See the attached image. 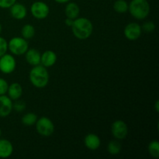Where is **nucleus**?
<instances>
[{"instance_id": "nucleus-6", "label": "nucleus", "mask_w": 159, "mask_h": 159, "mask_svg": "<svg viewBox=\"0 0 159 159\" xmlns=\"http://www.w3.org/2000/svg\"><path fill=\"white\" fill-rule=\"evenodd\" d=\"M30 12L34 18L37 20H43L49 15L50 8L44 2L37 1L31 5Z\"/></svg>"}, {"instance_id": "nucleus-22", "label": "nucleus", "mask_w": 159, "mask_h": 159, "mask_svg": "<svg viewBox=\"0 0 159 159\" xmlns=\"http://www.w3.org/2000/svg\"><path fill=\"white\" fill-rule=\"evenodd\" d=\"M148 150L151 156L154 158H159V142L157 140H154L149 143Z\"/></svg>"}, {"instance_id": "nucleus-23", "label": "nucleus", "mask_w": 159, "mask_h": 159, "mask_svg": "<svg viewBox=\"0 0 159 159\" xmlns=\"http://www.w3.org/2000/svg\"><path fill=\"white\" fill-rule=\"evenodd\" d=\"M26 107V102L23 100H20V99H16L15 103H12V108H13V110H16V112H19V113L25 110Z\"/></svg>"}, {"instance_id": "nucleus-18", "label": "nucleus", "mask_w": 159, "mask_h": 159, "mask_svg": "<svg viewBox=\"0 0 159 159\" xmlns=\"http://www.w3.org/2000/svg\"><path fill=\"white\" fill-rule=\"evenodd\" d=\"M121 150H122V145L119 141L113 140V141H110L107 145V152L112 155H119Z\"/></svg>"}, {"instance_id": "nucleus-16", "label": "nucleus", "mask_w": 159, "mask_h": 159, "mask_svg": "<svg viewBox=\"0 0 159 159\" xmlns=\"http://www.w3.org/2000/svg\"><path fill=\"white\" fill-rule=\"evenodd\" d=\"M7 93L8 96L12 100H16V99H20L23 95V87L20 83L13 82L8 87Z\"/></svg>"}, {"instance_id": "nucleus-26", "label": "nucleus", "mask_w": 159, "mask_h": 159, "mask_svg": "<svg viewBox=\"0 0 159 159\" xmlns=\"http://www.w3.org/2000/svg\"><path fill=\"white\" fill-rule=\"evenodd\" d=\"M8 87H9L8 82L2 78H0V96L6 95V93H7Z\"/></svg>"}, {"instance_id": "nucleus-12", "label": "nucleus", "mask_w": 159, "mask_h": 159, "mask_svg": "<svg viewBox=\"0 0 159 159\" xmlns=\"http://www.w3.org/2000/svg\"><path fill=\"white\" fill-rule=\"evenodd\" d=\"M57 54L54 51L48 50L45 51L43 54H41L40 57V65L44 66L45 68H51L53 65H55L57 61Z\"/></svg>"}, {"instance_id": "nucleus-32", "label": "nucleus", "mask_w": 159, "mask_h": 159, "mask_svg": "<svg viewBox=\"0 0 159 159\" xmlns=\"http://www.w3.org/2000/svg\"><path fill=\"white\" fill-rule=\"evenodd\" d=\"M2 135V130H1V128H0V137H1Z\"/></svg>"}, {"instance_id": "nucleus-2", "label": "nucleus", "mask_w": 159, "mask_h": 159, "mask_svg": "<svg viewBox=\"0 0 159 159\" xmlns=\"http://www.w3.org/2000/svg\"><path fill=\"white\" fill-rule=\"evenodd\" d=\"M29 79L34 87L43 89L46 87L49 82V73L47 68L43 65H36L33 66L30 71Z\"/></svg>"}, {"instance_id": "nucleus-24", "label": "nucleus", "mask_w": 159, "mask_h": 159, "mask_svg": "<svg viewBox=\"0 0 159 159\" xmlns=\"http://www.w3.org/2000/svg\"><path fill=\"white\" fill-rule=\"evenodd\" d=\"M141 29H142V30H144V32L152 33L155 30V23L152 21L146 22V23H144V24H143V26H141Z\"/></svg>"}, {"instance_id": "nucleus-4", "label": "nucleus", "mask_w": 159, "mask_h": 159, "mask_svg": "<svg viewBox=\"0 0 159 159\" xmlns=\"http://www.w3.org/2000/svg\"><path fill=\"white\" fill-rule=\"evenodd\" d=\"M29 49V43L22 37H12L8 42V50L14 55L20 56L24 54Z\"/></svg>"}, {"instance_id": "nucleus-8", "label": "nucleus", "mask_w": 159, "mask_h": 159, "mask_svg": "<svg viewBox=\"0 0 159 159\" xmlns=\"http://www.w3.org/2000/svg\"><path fill=\"white\" fill-rule=\"evenodd\" d=\"M111 132L116 140H123L128 134V127L124 121L118 120L112 124Z\"/></svg>"}, {"instance_id": "nucleus-11", "label": "nucleus", "mask_w": 159, "mask_h": 159, "mask_svg": "<svg viewBox=\"0 0 159 159\" xmlns=\"http://www.w3.org/2000/svg\"><path fill=\"white\" fill-rule=\"evenodd\" d=\"M9 12L12 18L16 20H23L27 15V9L26 6L22 3L15 2L10 8H9Z\"/></svg>"}, {"instance_id": "nucleus-27", "label": "nucleus", "mask_w": 159, "mask_h": 159, "mask_svg": "<svg viewBox=\"0 0 159 159\" xmlns=\"http://www.w3.org/2000/svg\"><path fill=\"white\" fill-rule=\"evenodd\" d=\"M16 0H0V8L2 9H9Z\"/></svg>"}, {"instance_id": "nucleus-21", "label": "nucleus", "mask_w": 159, "mask_h": 159, "mask_svg": "<svg viewBox=\"0 0 159 159\" xmlns=\"http://www.w3.org/2000/svg\"><path fill=\"white\" fill-rule=\"evenodd\" d=\"M113 9L118 13H125L128 11V3L125 0H116L113 3Z\"/></svg>"}, {"instance_id": "nucleus-29", "label": "nucleus", "mask_w": 159, "mask_h": 159, "mask_svg": "<svg viewBox=\"0 0 159 159\" xmlns=\"http://www.w3.org/2000/svg\"><path fill=\"white\" fill-rule=\"evenodd\" d=\"M54 1L57 3H60V4H64V3H68L71 0H54Z\"/></svg>"}, {"instance_id": "nucleus-20", "label": "nucleus", "mask_w": 159, "mask_h": 159, "mask_svg": "<svg viewBox=\"0 0 159 159\" xmlns=\"http://www.w3.org/2000/svg\"><path fill=\"white\" fill-rule=\"evenodd\" d=\"M37 116L34 113H27L25 115H23L22 117L21 121L22 124L25 126H33L36 124L37 120Z\"/></svg>"}, {"instance_id": "nucleus-10", "label": "nucleus", "mask_w": 159, "mask_h": 159, "mask_svg": "<svg viewBox=\"0 0 159 159\" xmlns=\"http://www.w3.org/2000/svg\"><path fill=\"white\" fill-rule=\"evenodd\" d=\"M12 99L6 95L0 96V117H6L12 113Z\"/></svg>"}, {"instance_id": "nucleus-30", "label": "nucleus", "mask_w": 159, "mask_h": 159, "mask_svg": "<svg viewBox=\"0 0 159 159\" xmlns=\"http://www.w3.org/2000/svg\"><path fill=\"white\" fill-rule=\"evenodd\" d=\"M158 105H159V101L157 100L156 102H155V110H156L157 113H158V112H159V107H158Z\"/></svg>"}, {"instance_id": "nucleus-19", "label": "nucleus", "mask_w": 159, "mask_h": 159, "mask_svg": "<svg viewBox=\"0 0 159 159\" xmlns=\"http://www.w3.org/2000/svg\"><path fill=\"white\" fill-rule=\"evenodd\" d=\"M21 35L26 40L33 38L35 35V28L31 24L24 25L21 29Z\"/></svg>"}, {"instance_id": "nucleus-28", "label": "nucleus", "mask_w": 159, "mask_h": 159, "mask_svg": "<svg viewBox=\"0 0 159 159\" xmlns=\"http://www.w3.org/2000/svg\"><path fill=\"white\" fill-rule=\"evenodd\" d=\"M73 22H74V20L68 18V17H66V19H65V25H66V26H68V27H71V26H72V24H73Z\"/></svg>"}, {"instance_id": "nucleus-31", "label": "nucleus", "mask_w": 159, "mask_h": 159, "mask_svg": "<svg viewBox=\"0 0 159 159\" xmlns=\"http://www.w3.org/2000/svg\"><path fill=\"white\" fill-rule=\"evenodd\" d=\"M1 32H2V25L1 23H0V34H1Z\"/></svg>"}, {"instance_id": "nucleus-15", "label": "nucleus", "mask_w": 159, "mask_h": 159, "mask_svg": "<svg viewBox=\"0 0 159 159\" xmlns=\"http://www.w3.org/2000/svg\"><path fill=\"white\" fill-rule=\"evenodd\" d=\"M13 153L12 144L7 139H0V158H7Z\"/></svg>"}, {"instance_id": "nucleus-17", "label": "nucleus", "mask_w": 159, "mask_h": 159, "mask_svg": "<svg viewBox=\"0 0 159 159\" xmlns=\"http://www.w3.org/2000/svg\"><path fill=\"white\" fill-rule=\"evenodd\" d=\"M65 13L66 15V17L72 20H75L78 18L80 13V8L79 5L76 4L75 2H68L65 6Z\"/></svg>"}, {"instance_id": "nucleus-13", "label": "nucleus", "mask_w": 159, "mask_h": 159, "mask_svg": "<svg viewBox=\"0 0 159 159\" xmlns=\"http://www.w3.org/2000/svg\"><path fill=\"white\" fill-rule=\"evenodd\" d=\"M84 144L88 149L95 151L100 147L101 140L99 137L95 134H88L84 138Z\"/></svg>"}, {"instance_id": "nucleus-1", "label": "nucleus", "mask_w": 159, "mask_h": 159, "mask_svg": "<svg viewBox=\"0 0 159 159\" xmlns=\"http://www.w3.org/2000/svg\"><path fill=\"white\" fill-rule=\"evenodd\" d=\"M71 31L76 38L79 40H86L91 37L93 34V25L89 19L78 17L74 20L71 26Z\"/></svg>"}, {"instance_id": "nucleus-25", "label": "nucleus", "mask_w": 159, "mask_h": 159, "mask_svg": "<svg viewBox=\"0 0 159 159\" xmlns=\"http://www.w3.org/2000/svg\"><path fill=\"white\" fill-rule=\"evenodd\" d=\"M8 51V42L3 37H0V57L6 54Z\"/></svg>"}, {"instance_id": "nucleus-9", "label": "nucleus", "mask_w": 159, "mask_h": 159, "mask_svg": "<svg viewBox=\"0 0 159 159\" xmlns=\"http://www.w3.org/2000/svg\"><path fill=\"white\" fill-rule=\"evenodd\" d=\"M124 36L129 40H136L141 37L142 29L137 23H130L124 28Z\"/></svg>"}, {"instance_id": "nucleus-3", "label": "nucleus", "mask_w": 159, "mask_h": 159, "mask_svg": "<svg viewBox=\"0 0 159 159\" xmlns=\"http://www.w3.org/2000/svg\"><path fill=\"white\" fill-rule=\"evenodd\" d=\"M128 11L134 18L144 20L150 12V5L147 0H131L128 4Z\"/></svg>"}, {"instance_id": "nucleus-5", "label": "nucleus", "mask_w": 159, "mask_h": 159, "mask_svg": "<svg viewBox=\"0 0 159 159\" xmlns=\"http://www.w3.org/2000/svg\"><path fill=\"white\" fill-rule=\"evenodd\" d=\"M37 133L43 137H50L54 132V124L51 119L46 116L37 119L35 124Z\"/></svg>"}, {"instance_id": "nucleus-14", "label": "nucleus", "mask_w": 159, "mask_h": 159, "mask_svg": "<svg viewBox=\"0 0 159 159\" xmlns=\"http://www.w3.org/2000/svg\"><path fill=\"white\" fill-rule=\"evenodd\" d=\"M24 54L26 62L29 65H30L31 66H36V65H40L41 54L37 49H34V48L28 49Z\"/></svg>"}, {"instance_id": "nucleus-7", "label": "nucleus", "mask_w": 159, "mask_h": 159, "mask_svg": "<svg viewBox=\"0 0 159 159\" xmlns=\"http://www.w3.org/2000/svg\"><path fill=\"white\" fill-rule=\"evenodd\" d=\"M16 67V59L12 54H5L0 57V71L9 75L13 72Z\"/></svg>"}]
</instances>
